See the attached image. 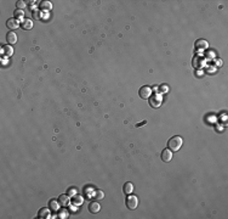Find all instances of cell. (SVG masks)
<instances>
[{
	"label": "cell",
	"mask_w": 228,
	"mask_h": 219,
	"mask_svg": "<svg viewBox=\"0 0 228 219\" xmlns=\"http://www.w3.org/2000/svg\"><path fill=\"white\" fill-rule=\"evenodd\" d=\"M183 145V139L181 136H172L168 142V146L171 151H179Z\"/></svg>",
	"instance_id": "cell-1"
},
{
	"label": "cell",
	"mask_w": 228,
	"mask_h": 219,
	"mask_svg": "<svg viewBox=\"0 0 228 219\" xmlns=\"http://www.w3.org/2000/svg\"><path fill=\"white\" fill-rule=\"evenodd\" d=\"M138 206V198L135 195H129L126 197V207L129 209H136Z\"/></svg>",
	"instance_id": "cell-2"
},
{
	"label": "cell",
	"mask_w": 228,
	"mask_h": 219,
	"mask_svg": "<svg viewBox=\"0 0 228 219\" xmlns=\"http://www.w3.org/2000/svg\"><path fill=\"white\" fill-rule=\"evenodd\" d=\"M152 93H153V90H152L150 86H142L140 89V97L142 99H149Z\"/></svg>",
	"instance_id": "cell-3"
},
{
	"label": "cell",
	"mask_w": 228,
	"mask_h": 219,
	"mask_svg": "<svg viewBox=\"0 0 228 219\" xmlns=\"http://www.w3.org/2000/svg\"><path fill=\"white\" fill-rule=\"evenodd\" d=\"M207 46H209V44L204 39H199L195 41V50H197V51H204V50L207 49Z\"/></svg>",
	"instance_id": "cell-4"
},
{
	"label": "cell",
	"mask_w": 228,
	"mask_h": 219,
	"mask_svg": "<svg viewBox=\"0 0 228 219\" xmlns=\"http://www.w3.org/2000/svg\"><path fill=\"white\" fill-rule=\"evenodd\" d=\"M6 26H8L9 29L15 30L20 27V22H18V20H16V18H10V20H8V22H6Z\"/></svg>",
	"instance_id": "cell-5"
},
{
	"label": "cell",
	"mask_w": 228,
	"mask_h": 219,
	"mask_svg": "<svg viewBox=\"0 0 228 219\" xmlns=\"http://www.w3.org/2000/svg\"><path fill=\"white\" fill-rule=\"evenodd\" d=\"M58 202H60V204L62 206V207H67V206L71 203V196H69L68 193H67V195H66V193H65V195H61L58 197Z\"/></svg>",
	"instance_id": "cell-6"
},
{
	"label": "cell",
	"mask_w": 228,
	"mask_h": 219,
	"mask_svg": "<svg viewBox=\"0 0 228 219\" xmlns=\"http://www.w3.org/2000/svg\"><path fill=\"white\" fill-rule=\"evenodd\" d=\"M161 160L164 162H170L171 160H172V151H171L170 149L164 150V151L161 152Z\"/></svg>",
	"instance_id": "cell-7"
},
{
	"label": "cell",
	"mask_w": 228,
	"mask_h": 219,
	"mask_svg": "<svg viewBox=\"0 0 228 219\" xmlns=\"http://www.w3.org/2000/svg\"><path fill=\"white\" fill-rule=\"evenodd\" d=\"M149 102H150V106H152V107H159L160 104H161V97H160V95H155V96H153V97H150Z\"/></svg>",
	"instance_id": "cell-8"
},
{
	"label": "cell",
	"mask_w": 228,
	"mask_h": 219,
	"mask_svg": "<svg viewBox=\"0 0 228 219\" xmlns=\"http://www.w3.org/2000/svg\"><path fill=\"white\" fill-rule=\"evenodd\" d=\"M60 202L58 201H56V200H50V202H49V208L51 209L52 212H58L60 211Z\"/></svg>",
	"instance_id": "cell-9"
},
{
	"label": "cell",
	"mask_w": 228,
	"mask_h": 219,
	"mask_svg": "<svg viewBox=\"0 0 228 219\" xmlns=\"http://www.w3.org/2000/svg\"><path fill=\"white\" fill-rule=\"evenodd\" d=\"M6 41H8V44L17 43V34L15 32H9L8 35H6Z\"/></svg>",
	"instance_id": "cell-10"
},
{
	"label": "cell",
	"mask_w": 228,
	"mask_h": 219,
	"mask_svg": "<svg viewBox=\"0 0 228 219\" xmlns=\"http://www.w3.org/2000/svg\"><path fill=\"white\" fill-rule=\"evenodd\" d=\"M50 208H46V207H44V208H41L40 211H39V213H38V217H39L40 219H45V218H50Z\"/></svg>",
	"instance_id": "cell-11"
},
{
	"label": "cell",
	"mask_w": 228,
	"mask_h": 219,
	"mask_svg": "<svg viewBox=\"0 0 228 219\" xmlns=\"http://www.w3.org/2000/svg\"><path fill=\"white\" fill-rule=\"evenodd\" d=\"M101 206L97 203V202H91L90 204H89V211L91 212V213H97V212L100 211Z\"/></svg>",
	"instance_id": "cell-12"
},
{
	"label": "cell",
	"mask_w": 228,
	"mask_h": 219,
	"mask_svg": "<svg viewBox=\"0 0 228 219\" xmlns=\"http://www.w3.org/2000/svg\"><path fill=\"white\" fill-rule=\"evenodd\" d=\"M39 8H40L41 11H50L51 8H52V5H51L50 1H41L40 5H39Z\"/></svg>",
	"instance_id": "cell-13"
},
{
	"label": "cell",
	"mask_w": 228,
	"mask_h": 219,
	"mask_svg": "<svg viewBox=\"0 0 228 219\" xmlns=\"http://www.w3.org/2000/svg\"><path fill=\"white\" fill-rule=\"evenodd\" d=\"M123 190H124V192L126 193V195H130V193L134 191V184H132V183H125Z\"/></svg>",
	"instance_id": "cell-14"
},
{
	"label": "cell",
	"mask_w": 228,
	"mask_h": 219,
	"mask_svg": "<svg viewBox=\"0 0 228 219\" xmlns=\"http://www.w3.org/2000/svg\"><path fill=\"white\" fill-rule=\"evenodd\" d=\"M83 202H84V197L83 196H79V195H75V196H73V201H72V203L74 204V206H80V204H83Z\"/></svg>",
	"instance_id": "cell-15"
},
{
	"label": "cell",
	"mask_w": 228,
	"mask_h": 219,
	"mask_svg": "<svg viewBox=\"0 0 228 219\" xmlns=\"http://www.w3.org/2000/svg\"><path fill=\"white\" fill-rule=\"evenodd\" d=\"M1 50H3V54H4V55H6V56H11L12 54H14V49H12L10 45H5V46H3V48H1Z\"/></svg>",
	"instance_id": "cell-16"
},
{
	"label": "cell",
	"mask_w": 228,
	"mask_h": 219,
	"mask_svg": "<svg viewBox=\"0 0 228 219\" xmlns=\"http://www.w3.org/2000/svg\"><path fill=\"white\" fill-rule=\"evenodd\" d=\"M22 28L23 29H30L32 27H33V22H32V20H29V18H27V20H24L22 22Z\"/></svg>",
	"instance_id": "cell-17"
},
{
	"label": "cell",
	"mask_w": 228,
	"mask_h": 219,
	"mask_svg": "<svg viewBox=\"0 0 228 219\" xmlns=\"http://www.w3.org/2000/svg\"><path fill=\"white\" fill-rule=\"evenodd\" d=\"M93 196H95V200H102L104 197V192L102 190H96L93 192Z\"/></svg>",
	"instance_id": "cell-18"
},
{
	"label": "cell",
	"mask_w": 228,
	"mask_h": 219,
	"mask_svg": "<svg viewBox=\"0 0 228 219\" xmlns=\"http://www.w3.org/2000/svg\"><path fill=\"white\" fill-rule=\"evenodd\" d=\"M23 15H24V12L22 11V10H18V9H16V11H15V18L16 20H22L23 18Z\"/></svg>",
	"instance_id": "cell-19"
},
{
	"label": "cell",
	"mask_w": 228,
	"mask_h": 219,
	"mask_svg": "<svg viewBox=\"0 0 228 219\" xmlns=\"http://www.w3.org/2000/svg\"><path fill=\"white\" fill-rule=\"evenodd\" d=\"M58 217H60V218H62V219L67 218V217H68V212H67V209H66V208H62V209L60 211V213H58Z\"/></svg>",
	"instance_id": "cell-20"
},
{
	"label": "cell",
	"mask_w": 228,
	"mask_h": 219,
	"mask_svg": "<svg viewBox=\"0 0 228 219\" xmlns=\"http://www.w3.org/2000/svg\"><path fill=\"white\" fill-rule=\"evenodd\" d=\"M26 5H27V4L24 3L23 0H20V1H17V3H16V6H17V9H18V10L24 9V8H26Z\"/></svg>",
	"instance_id": "cell-21"
},
{
	"label": "cell",
	"mask_w": 228,
	"mask_h": 219,
	"mask_svg": "<svg viewBox=\"0 0 228 219\" xmlns=\"http://www.w3.org/2000/svg\"><path fill=\"white\" fill-rule=\"evenodd\" d=\"M67 193H68L69 196H72V197H73V196L77 195V189H75V187H71V189L68 190V192H67Z\"/></svg>",
	"instance_id": "cell-22"
},
{
	"label": "cell",
	"mask_w": 228,
	"mask_h": 219,
	"mask_svg": "<svg viewBox=\"0 0 228 219\" xmlns=\"http://www.w3.org/2000/svg\"><path fill=\"white\" fill-rule=\"evenodd\" d=\"M33 16H34V18H40V14L38 11H34L33 12Z\"/></svg>",
	"instance_id": "cell-23"
},
{
	"label": "cell",
	"mask_w": 228,
	"mask_h": 219,
	"mask_svg": "<svg viewBox=\"0 0 228 219\" xmlns=\"http://www.w3.org/2000/svg\"><path fill=\"white\" fill-rule=\"evenodd\" d=\"M147 123V121H143V122H141V123H138V124H136V127H140V126H143V124H146Z\"/></svg>",
	"instance_id": "cell-24"
}]
</instances>
